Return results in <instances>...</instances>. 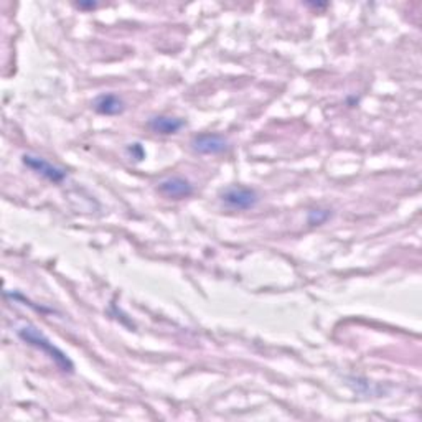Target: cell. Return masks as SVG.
Masks as SVG:
<instances>
[{"label": "cell", "mask_w": 422, "mask_h": 422, "mask_svg": "<svg viewBox=\"0 0 422 422\" xmlns=\"http://www.w3.org/2000/svg\"><path fill=\"white\" fill-rule=\"evenodd\" d=\"M79 8H94L96 7V4H78Z\"/></svg>", "instance_id": "cell-9"}, {"label": "cell", "mask_w": 422, "mask_h": 422, "mask_svg": "<svg viewBox=\"0 0 422 422\" xmlns=\"http://www.w3.org/2000/svg\"><path fill=\"white\" fill-rule=\"evenodd\" d=\"M127 150L130 152V155H135V154H137V159H139V160H142V159H144V150H142V147H140L139 144H130L129 147H127Z\"/></svg>", "instance_id": "cell-8"}, {"label": "cell", "mask_w": 422, "mask_h": 422, "mask_svg": "<svg viewBox=\"0 0 422 422\" xmlns=\"http://www.w3.org/2000/svg\"><path fill=\"white\" fill-rule=\"evenodd\" d=\"M149 129L155 134H162V135H172L177 134L180 129L183 127L185 122L178 118H170V115H155L149 120Z\"/></svg>", "instance_id": "cell-6"}, {"label": "cell", "mask_w": 422, "mask_h": 422, "mask_svg": "<svg viewBox=\"0 0 422 422\" xmlns=\"http://www.w3.org/2000/svg\"><path fill=\"white\" fill-rule=\"evenodd\" d=\"M23 164L27 165L28 169H32L33 172H37L38 175H42L43 178L50 180L53 183H62L64 178H67V172L63 169L57 167V165L50 164L48 160H45L42 157H37V155L32 154H25L23 157Z\"/></svg>", "instance_id": "cell-3"}, {"label": "cell", "mask_w": 422, "mask_h": 422, "mask_svg": "<svg viewBox=\"0 0 422 422\" xmlns=\"http://www.w3.org/2000/svg\"><path fill=\"white\" fill-rule=\"evenodd\" d=\"M192 149L202 155L223 154L228 149V140L219 134H202L193 137Z\"/></svg>", "instance_id": "cell-4"}, {"label": "cell", "mask_w": 422, "mask_h": 422, "mask_svg": "<svg viewBox=\"0 0 422 422\" xmlns=\"http://www.w3.org/2000/svg\"><path fill=\"white\" fill-rule=\"evenodd\" d=\"M159 192L167 198L182 200L193 195V185L187 178L169 177L159 183Z\"/></svg>", "instance_id": "cell-5"}, {"label": "cell", "mask_w": 422, "mask_h": 422, "mask_svg": "<svg viewBox=\"0 0 422 422\" xmlns=\"http://www.w3.org/2000/svg\"><path fill=\"white\" fill-rule=\"evenodd\" d=\"M221 202L231 210H251L259 202V195L253 188L228 187L221 192Z\"/></svg>", "instance_id": "cell-2"}, {"label": "cell", "mask_w": 422, "mask_h": 422, "mask_svg": "<svg viewBox=\"0 0 422 422\" xmlns=\"http://www.w3.org/2000/svg\"><path fill=\"white\" fill-rule=\"evenodd\" d=\"M94 110L103 115H118L122 114L125 109V104L122 99L115 94H101V96L94 99Z\"/></svg>", "instance_id": "cell-7"}, {"label": "cell", "mask_w": 422, "mask_h": 422, "mask_svg": "<svg viewBox=\"0 0 422 422\" xmlns=\"http://www.w3.org/2000/svg\"><path fill=\"white\" fill-rule=\"evenodd\" d=\"M17 333L25 343H28L30 346H33V348L42 350L43 353H47L50 358L55 361V365L62 371H64V373H73V361L69 360L67 353H63L58 346H55L38 329H35L32 325H23L17 330Z\"/></svg>", "instance_id": "cell-1"}]
</instances>
